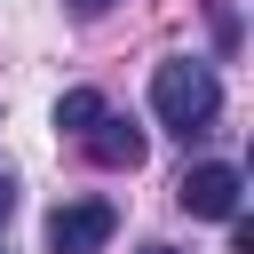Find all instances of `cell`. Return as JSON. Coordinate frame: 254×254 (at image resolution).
Masks as SVG:
<instances>
[{
  "instance_id": "10",
  "label": "cell",
  "mask_w": 254,
  "mask_h": 254,
  "mask_svg": "<svg viewBox=\"0 0 254 254\" xmlns=\"http://www.w3.org/2000/svg\"><path fill=\"white\" fill-rule=\"evenodd\" d=\"M0 254H8V246H0Z\"/></svg>"
},
{
  "instance_id": "7",
  "label": "cell",
  "mask_w": 254,
  "mask_h": 254,
  "mask_svg": "<svg viewBox=\"0 0 254 254\" xmlns=\"http://www.w3.org/2000/svg\"><path fill=\"white\" fill-rule=\"evenodd\" d=\"M64 8H71V16H79V24H95V16H111V8H119V0H64Z\"/></svg>"
},
{
  "instance_id": "3",
  "label": "cell",
  "mask_w": 254,
  "mask_h": 254,
  "mask_svg": "<svg viewBox=\"0 0 254 254\" xmlns=\"http://www.w3.org/2000/svg\"><path fill=\"white\" fill-rule=\"evenodd\" d=\"M119 230V206L111 198H64L48 214V254H103Z\"/></svg>"
},
{
  "instance_id": "1",
  "label": "cell",
  "mask_w": 254,
  "mask_h": 254,
  "mask_svg": "<svg viewBox=\"0 0 254 254\" xmlns=\"http://www.w3.org/2000/svg\"><path fill=\"white\" fill-rule=\"evenodd\" d=\"M151 111H159V127L167 135H206L214 119H222V79H214V64H198V56H167L159 71H151Z\"/></svg>"
},
{
  "instance_id": "8",
  "label": "cell",
  "mask_w": 254,
  "mask_h": 254,
  "mask_svg": "<svg viewBox=\"0 0 254 254\" xmlns=\"http://www.w3.org/2000/svg\"><path fill=\"white\" fill-rule=\"evenodd\" d=\"M8 214H16V175L0 167V230H8Z\"/></svg>"
},
{
  "instance_id": "2",
  "label": "cell",
  "mask_w": 254,
  "mask_h": 254,
  "mask_svg": "<svg viewBox=\"0 0 254 254\" xmlns=\"http://www.w3.org/2000/svg\"><path fill=\"white\" fill-rule=\"evenodd\" d=\"M175 198H183V214H198V222H230V214H246V175H238L230 159H206V167H190V175L175 183Z\"/></svg>"
},
{
  "instance_id": "5",
  "label": "cell",
  "mask_w": 254,
  "mask_h": 254,
  "mask_svg": "<svg viewBox=\"0 0 254 254\" xmlns=\"http://www.w3.org/2000/svg\"><path fill=\"white\" fill-rule=\"evenodd\" d=\"M103 111H111V103H103L95 87H64V95H56V127H64L71 143H79V135H87V127L103 119Z\"/></svg>"
},
{
  "instance_id": "6",
  "label": "cell",
  "mask_w": 254,
  "mask_h": 254,
  "mask_svg": "<svg viewBox=\"0 0 254 254\" xmlns=\"http://www.w3.org/2000/svg\"><path fill=\"white\" fill-rule=\"evenodd\" d=\"M206 16H214V48L230 56V48H238V8H230V0H206Z\"/></svg>"
},
{
  "instance_id": "4",
  "label": "cell",
  "mask_w": 254,
  "mask_h": 254,
  "mask_svg": "<svg viewBox=\"0 0 254 254\" xmlns=\"http://www.w3.org/2000/svg\"><path fill=\"white\" fill-rule=\"evenodd\" d=\"M79 151H87L95 167H111V175H135V167H143V151H151V135H143L127 111H103V119L79 135Z\"/></svg>"
},
{
  "instance_id": "9",
  "label": "cell",
  "mask_w": 254,
  "mask_h": 254,
  "mask_svg": "<svg viewBox=\"0 0 254 254\" xmlns=\"http://www.w3.org/2000/svg\"><path fill=\"white\" fill-rule=\"evenodd\" d=\"M135 254H183V246H135Z\"/></svg>"
}]
</instances>
